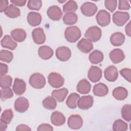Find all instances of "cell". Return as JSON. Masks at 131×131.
I'll use <instances>...</instances> for the list:
<instances>
[{
	"mask_svg": "<svg viewBox=\"0 0 131 131\" xmlns=\"http://www.w3.org/2000/svg\"><path fill=\"white\" fill-rule=\"evenodd\" d=\"M64 37L68 42H75L81 37L80 30L77 26L68 27L65 30Z\"/></svg>",
	"mask_w": 131,
	"mask_h": 131,
	"instance_id": "1",
	"label": "cell"
},
{
	"mask_svg": "<svg viewBox=\"0 0 131 131\" xmlns=\"http://www.w3.org/2000/svg\"><path fill=\"white\" fill-rule=\"evenodd\" d=\"M29 83L34 88L40 89L46 85V79L43 75L39 73L32 74L29 78Z\"/></svg>",
	"mask_w": 131,
	"mask_h": 131,
	"instance_id": "2",
	"label": "cell"
},
{
	"mask_svg": "<svg viewBox=\"0 0 131 131\" xmlns=\"http://www.w3.org/2000/svg\"><path fill=\"white\" fill-rule=\"evenodd\" d=\"M101 30L96 26L89 27L84 34V37L93 42L98 41L101 38Z\"/></svg>",
	"mask_w": 131,
	"mask_h": 131,
	"instance_id": "3",
	"label": "cell"
},
{
	"mask_svg": "<svg viewBox=\"0 0 131 131\" xmlns=\"http://www.w3.org/2000/svg\"><path fill=\"white\" fill-rule=\"evenodd\" d=\"M113 21L117 26H123L129 19V14L126 12L116 11L113 14Z\"/></svg>",
	"mask_w": 131,
	"mask_h": 131,
	"instance_id": "4",
	"label": "cell"
},
{
	"mask_svg": "<svg viewBox=\"0 0 131 131\" xmlns=\"http://www.w3.org/2000/svg\"><path fill=\"white\" fill-rule=\"evenodd\" d=\"M48 79L50 85L54 88L61 87L63 85L64 82L63 77L60 74L56 72L51 73L49 75Z\"/></svg>",
	"mask_w": 131,
	"mask_h": 131,
	"instance_id": "5",
	"label": "cell"
},
{
	"mask_svg": "<svg viewBox=\"0 0 131 131\" xmlns=\"http://www.w3.org/2000/svg\"><path fill=\"white\" fill-rule=\"evenodd\" d=\"M97 23L101 27L107 26L111 21V15L109 12L105 10H100L96 16Z\"/></svg>",
	"mask_w": 131,
	"mask_h": 131,
	"instance_id": "6",
	"label": "cell"
},
{
	"mask_svg": "<svg viewBox=\"0 0 131 131\" xmlns=\"http://www.w3.org/2000/svg\"><path fill=\"white\" fill-rule=\"evenodd\" d=\"M97 7L95 4L89 2L83 3L80 7L82 13L88 17L93 16L97 12Z\"/></svg>",
	"mask_w": 131,
	"mask_h": 131,
	"instance_id": "7",
	"label": "cell"
},
{
	"mask_svg": "<svg viewBox=\"0 0 131 131\" xmlns=\"http://www.w3.org/2000/svg\"><path fill=\"white\" fill-rule=\"evenodd\" d=\"M83 125V120L81 117L77 114L70 116L68 120V126L73 129H79Z\"/></svg>",
	"mask_w": 131,
	"mask_h": 131,
	"instance_id": "8",
	"label": "cell"
},
{
	"mask_svg": "<svg viewBox=\"0 0 131 131\" xmlns=\"http://www.w3.org/2000/svg\"><path fill=\"white\" fill-rule=\"evenodd\" d=\"M14 109L18 113L25 112L29 107V102L28 100L24 97H18L15 101Z\"/></svg>",
	"mask_w": 131,
	"mask_h": 131,
	"instance_id": "9",
	"label": "cell"
},
{
	"mask_svg": "<svg viewBox=\"0 0 131 131\" xmlns=\"http://www.w3.org/2000/svg\"><path fill=\"white\" fill-rule=\"evenodd\" d=\"M55 54L57 58L59 60L66 61L70 58L71 56V51L69 48L62 46L56 49Z\"/></svg>",
	"mask_w": 131,
	"mask_h": 131,
	"instance_id": "10",
	"label": "cell"
},
{
	"mask_svg": "<svg viewBox=\"0 0 131 131\" xmlns=\"http://www.w3.org/2000/svg\"><path fill=\"white\" fill-rule=\"evenodd\" d=\"M94 102L93 97L91 95H86L79 98L78 102V107L82 110H86L93 106Z\"/></svg>",
	"mask_w": 131,
	"mask_h": 131,
	"instance_id": "11",
	"label": "cell"
},
{
	"mask_svg": "<svg viewBox=\"0 0 131 131\" xmlns=\"http://www.w3.org/2000/svg\"><path fill=\"white\" fill-rule=\"evenodd\" d=\"M48 17L54 21L59 20L62 16V12L59 7L57 6H50L47 11Z\"/></svg>",
	"mask_w": 131,
	"mask_h": 131,
	"instance_id": "12",
	"label": "cell"
},
{
	"mask_svg": "<svg viewBox=\"0 0 131 131\" xmlns=\"http://www.w3.org/2000/svg\"><path fill=\"white\" fill-rule=\"evenodd\" d=\"M102 77V70L96 66H92L88 73V77L92 82L99 81Z\"/></svg>",
	"mask_w": 131,
	"mask_h": 131,
	"instance_id": "13",
	"label": "cell"
},
{
	"mask_svg": "<svg viewBox=\"0 0 131 131\" xmlns=\"http://www.w3.org/2000/svg\"><path fill=\"white\" fill-rule=\"evenodd\" d=\"M32 36L34 42L37 45H41L45 42L46 35L42 28L40 27L35 28L32 31Z\"/></svg>",
	"mask_w": 131,
	"mask_h": 131,
	"instance_id": "14",
	"label": "cell"
},
{
	"mask_svg": "<svg viewBox=\"0 0 131 131\" xmlns=\"http://www.w3.org/2000/svg\"><path fill=\"white\" fill-rule=\"evenodd\" d=\"M105 79L110 82L116 81L118 77V72L117 68L114 66H110L106 68L104 71Z\"/></svg>",
	"mask_w": 131,
	"mask_h": 131,
	"instance_id": "15",
	"label": "cell"
},
{
	"mask_svg": "<svg viewBox=\"0 0 131 131\" xmlns=\"http://www.w3.org/2000/svg\"><path fill=\"white\" fill-rule=\"evenodd\" d=\"M12 90L16 95H21L26 91V84L23 79L15 78L14 81Z\"/></svg>",
	"mask_w": 131,
	"mask_h": 131,
	"instance_id": "16",
	"label": "cell"
},
{
	"mask_svg": "<svg viewBox=\"0 0 131 131\" xmlns=\"http://www.w3.org/2000/svg\"><path fill=\"white\" fill-rule=\"evenodd\" d=\"M77 47L81 52L84 53H89L93 49L92 41L86 38H82L78 42Z\"/></svg>",
	"mask_w": 131,
	"mask_h": 131,
	"instance_id": "17",
	"label": "cell"
},
{
	"mask_svg": "<svg viewBox=\"0 0 131 131\" xmlns=\"http://www.w3.org/2000/svg\"><path fill=\"white\" fill-rule=\"evenodd\" d=\"M27 21L28 24L32 26L35 27L40 25L42 20L41 14L38 12H30L27 15Z\"/></svg>",
	"mask_w": 131,
	"mask_h": 131,
	"instance_id": "18",
	"label": "cell"
},
{
	"mask_svg": "<svg viewBox=\"0 0 131 131\" xmlns=\"http://www.w3.org/2000/svg\"><path fill=\"white\" fill-rule=\"evenodd\" d=\"M109 57L114 63H118L123 61L125 58L123 52L120 49H115L109 54Z\"/></svg>",
	"mask_w": 131,
	"mask_h": 131,
	"instance_id": "19",
	"label": "cell"
},
{
	"mask_svg": "<svg viewBox=\"0 0 131 131\" xmlns=\"http://www.w3.org/2000/svg\"><path fill=\"white\" fill-rule=\"evenodd\" d=\"M51 121L53 125L55 126H61L64 124L66 118L62 113L58 111H55L52 113Z\"/></svg>",
	"mask_w": 131,
	"mask_h": 131,
	"instance_id": "20",
	"label": "cell"
},
{
	"mask_svg": "<svg viewBox=\"0 0 131 131\" xmlns=\"http://www.w3.org/2000/svg\"><path fill=\"white\" fill-rule=\"evenodd\" d=\"M12 38H13L9 35H5L1 41L2 47L11 50H14L17 47V44Z\"/></svg>",
	"mask_w": 131,
	"mask_h": 131,
	"instance_id": "21",
	"label": "cell"
},
{
	"mask_svg": "<svg viewBox=\"0 0 131 131\" xmlns=\"http://www.w3.org/2000/svg\"><path fill=\"white\" fill-rule=\"evenodd\" d=\"M39 56L42 59L48 60L51 58L53 55V50L49 46H42L38 50Z\"/></svg>",
	"mask_w": 131,
	"mask_h": 131,
	"instance_id": "22",
	"label": "cell"
},
{
	"mask_svg": "<svg viewBox=\"0 0 131 131\" xmlns=\"http://www.w3.org/2000/svg\"><path fill=\"white\" fill-rule=\"evenodd\" d=\"M93 92L96 96L103 97L108 94V89L105 84L98 83L94 86Z\"/></svg>",
	"mask_w": 131,
	"mask_h": 131,
	"instance_id": "23",
	"label": "cell"
},
{
	"mask_svg": "<svg viewBox=\"0 0 131 131\" xmlns=\"http://www.w3.org/2000/svg\"><path fill=\"white\" fill-rule=\"evenodd\" d=\"M10 33L13 39L18 42L24 41L27 37L26 31L20 28H17L12 30Z\"/></svg>",
	"mask_w": 131,
	"mask_h": 131,
	"instance_id": "24",
	"label": "cell"
},
{
	"mask_svg": "<svg viewBox=\"0 0 131 131\" xmlns=\"http://www.w3.org/2000/svg\"><path fill=\"white\" fill-rule=\"evenodd\" d=\"M91 89V85L86 79L80 80L77 85V91L81 94H88L90 92Z\"/></svg>",
	"mask_w": 131,
	"mask_h": 131,
	"instance_id": "25",
	"label": "cell"
},
{
	"mask_svg": "<svg viewBox=\"0 0 131 131\" xmlns=\"http://www.w3.org/2000/svg\"><path fill=\"white\" fill-rule=\"evenodd\" d=\"M112 95L116 99L118 100H123L128 96V91L125 88L119 86L113 90Z\"/></svg>",
	"mask_w": 131,
	"mask_h": 131,
	"instance_id": "26",
	"label": "cell"
},
{
	"mask_svg": "<svg viewBox=\"0 0 131 131\" xmlns=\"http://www.w3.org/2000/svg\"><path fill=\"white\" fill-rule=\"evenodd\" d=\"M68 94V90L66 88H62L59 90H55L52 92V96L58 102H63Z\"/></svg>",
	"mask_w": 131,
	"mask_h": 131,
	"instance_id": "27",
	"label": "cell"
},
{
	"mask_svg": "<svg viewBox=\"0 0 131 131\" xmlns=\"http://www.w3.org/2000/svg\"><path fill=\"white\" fill-rule=\"evenodd\" d=\"M125 41V36L121 32H117L113 33L110 37V41L114 46H120L123 44Z\"/></svg>",
	"mask_w": 131,
	"mask_h": 131,
	"instance_id": "28",
	"label": "cell"
},
{
	"mask_svg": "<svg viewBox=\"0 0 131 131\" xmlns=\"http://www.w3.org/2000/svg\"><path fill=\"white\" fill-rule=\"evenodd\" d=\"M104 56L102 52L97 50L93 51L89 56V59L93 64H98L101 62Z\"/></svg>",
	"mask_w": 131,
	"mask_h": 131,
	"instance_id": "29",
	"label": "cell"
},
{
	"mask_svg": "<svg viewBox=\"0 0 131 131\" xmlns=\"http://www.w3.org/2000/svg\"><path fill=\"white\" fill-rule=\"evenodd\" d=\"M79 98L80 95L76 93H72L70 94L66 101V104L68 107L71 109L76 108Z\"/></svg>",
	"mask_w": 131,
	"mask_h": 131,
	"instance_id": "30",
	"label": "cell"
},
{
	"mask_svg": "<svg viewBox=\"0 0 131 131\" xmlns=\"http://www.w3.org/2000/svg\"><path fill=\"white\" fill-rule=\"evenodd\" d=\"M4 12L8 17L12 18L18 17L20 15L19 9L13 5H10Z\"/></svg>",
	"mask_w": 131,
	"mask_h": 131,
	"instance_id": "31",
	"label": "cell"
},
{
	"mask_svg": "<svg viewBox=\"0 0 131 131\" xmlns=\"http://www.w3.org/2000/svg\"><path fill=\"white\" fill-rule=\"evenodd\" d=\"M42 104L46 109L53 110L56 107L57 102L56 100L52 96H48L42 100Z\"/></svg>",
	"mask_w": 131,
	"mask_h": 131,
	"instance_id": "32",
	"label": "cell"
},
{
	"mask_svg": "<svg viewBox=\"0 0 131 131\" xmlns=\"http://www.w3.org/2000/svg\"><path fill=\"white\" fill-rule=\"evenodd\" d=\"M78 16L74 12L66 13L63 17V21L67 25H72L77 23Z\"/></svg>",
	"mask_w": 131,
	"mask_h": 131,
	"instance_id": "33",
	"label": "cell"
},
{
	"mask_svg": "<svg viewBox=\"0 0 131 131\" xmlns=\"http://www.w3.org/2000/svg\"><path fill=\"white\" fill-rule=\"evenodd\" d=\"M121 116L123 119L127 122L131 120V105L129 104L124 105L121 108Z\"/></svg>",
	"mask_w": 131,
	"mask_h": 131,
	"instance_id": "34",
	"label": "cell"
},
{
	"mask_svg": "<svg viewBox=\"0 0 131 131\" xmlns=\"http://www.w3.org/2000/svg\"><path fill=\"white\" fill-rule=\"evenodd\" d=\"M78 8L76 2L74 1H69L63 6V12L70 13L75 12Z\"/></svg>",
	"mask_w": 131,
	"mask_h": 131,
	"instance_id": "35",
	"label": "cell"
},
{
	"mask_svg": "<svg viewBox=\"0 0 131 131\" xmlns=\"http://www.w3.org/2000/svg\"><path fill=\"white\" fill-rule=\"evenodd\" d=\"M128 129V124L121 119L116 120L113 123V129L115 131H125Z\"/></svg>",
	"mask_w": 131,
	"mask_h": 131,
	"instance_id": "36",
	"label": "cell"
},
{
	"mask_svg": "<svg viewBox=\"0 0 131 131\" xmlns=\"http://www.w3.org/2000/svg\"><path fill=\"white\" fill-rule=\"evenodd\" d=\"M13 117V113L11 109L9 108L5 110L2 114L1 117V120L9 124L12 121Z\"/></svg>",
	"mask_w": 131,
	"mask_h": 131,
	"instance_id": "37",
	"label": "cell"
},
{
	"mask_svg": "<svg viewBox=\"0 0 131 131\" xmlns=\"http://www.w3.org/2000/svg\"><path fill=\"white\" fill-rule=\"evenodd\" d=\"M13 55L10 51L2 50L0 52V59L2 61L10 63L13 59Z\"/></svg>",
	"mask_w": 131,
	"mask_h": 131,
	"instance_id": "38",
	"label": "cell"
},
{
	"mask_svg": "<svg viewBox=\"0 0 131 131\" xmlns=\"http://www.w3.org/2000/svg\"><path fill=\"white\" fill-rule=\"evenodd\" d=\"M12 78L9 75L1 76L0 85L2 88H9L11 86Z\"/></svg>",
	"mask_w": 131,
	"mask_h": 131,
	"instance_id": "39",
	"label": "cell"
},
{
	"mask_svg": "<svg viewBox=\"0 0 131 131\" xmlns=\"http://www.w3.org/2000/svg\"><path fill=\"white\" fill-rule=\"evenodd\" d=\"M42 6V1L40 0H29L28 2L27 7L30 10L38 11Z\"/></svg>",
	"mask_w": 131,
	"mask_h": 131,
	"instance_id": "40",
	"label": "cell"
},
{
	"mask_svg": "<svg viewBox=\"0 0 131 131\" xmlns=\"http://www.w3.org/2000/svg\"><path fill=\"white\" fill-rule=\"evenodd\" d=\"M13 96L12 90L10 88H2L1 90V99L5 101Z\"/></svg>",
	"mask_w": 131,
	"mask_h": 131,
	"instance_id": "41",
	"label": "cell"
},
{
	"mask_svg": "<svg viewBox=\"0 0 131 131\" xmlns=\"http://www.w3.org/2000/svg\"><path fill=\"white\" fill-rule=\"evenodd\" d=\"M104 5L107 10L111 12H113L116 8L117 1L116 0H106L104 1Z\"/></svg>",
	"mask_w": 131,
	"mask_h": 131,
	"instance_id": "42",
	"label": "cell"
},
{
	"mask_svg": "<svg viewBox=\"0 0 131 131\" xmlns=\"http://www.w3.org/2000/svg\"><path fill=\"white\" fill-rule=\"evenodd\" d=\"M121 76L129 82H131V70L129 68H124L120 70Z\"/></svg>",
	"mask_w": 131,
	"mask_h": 131,
	"instance_id": "43",
	"label": "cell"
},
{
	"mask_svg": "<svg viewBox=\"0 0 131 131\" xmlns=\"http://www.w3.org/2000/svg\"><path fill=\"white\" fill-rule=\"evenodd\" d=\"M130 8V5L128 1L125 0L119 1L118 9L122 10H127Z\"/></svg>",
	"mask_w": 131,
	"mask_h": 131,
	"instance_id": "44",
	"label": "cell"
},
{
	"mask_svg": "<svg viewBox=\"0 0 131 131\" xmlns=\"http://www.w3.org/2000/svg\"><path fill=\"white\" fill-rule=\"evenodd\" d=\"M38 131H45V130H53V127L49 124H41L39 125L37 128Z\"/></svg>",
	"mask_w": 131,
	"mask_h": 131,
	"instance_id": "45",
	"label": "cell"
},
{
	"mask_svg": "<svg viewBox=\"0 0 131 131\" xmlns=\"http://www.w3.org/2000/svg\"><path fill=\"white\" fill-rule=\"evenodd\" d=\"M0 75L1 76L5 75L8 71V67L6 64L1 62L0 63Z\"/></svg>",
	"mask_w": 131,
	"mask_h": 131,
	"instance_id": "46",
	"label": "cell"
},
{
	"mask_svg": "<svg viewBox=\"0 0 131 131\" xmlns=\"http://www.w3.org/2000/svg\"><path fill=\"white\" fill-rule=\"evenodd\" d=\"M9 2L7 0H1L0 1V12L1 13L5 12L6 9L8 8Z\"/></svg>",
	"mask_w": 131,
	"mask_h": 131,
	"instance_id": "47",
	"label": "cell"
},
{
	"mask_svg": "<svg viewBox=\"0 0 131 131\" xmlns=\"http://www.w3.org/2000/svg\"><path fill=\"white\" fill-rule=\"evenodd\" d=\"M10 2L13 4V5L22 7L25 5L27 1L26 0H11Z\"/></svg>",
	"mask_w": 131,
	"mask_h": 131,
	"instance_id": "48",
	"label": "cell"
},
{
	"mask_svg": "<svg viewBox=\"0 0 131 131\" xmlns=\"http://www.w3.org/2000/svg\"><path fill=\"white\" fill-rule=\"evenodd\" d=\"M31 129L27 125L25 124H20L17 126L16 128V130H31Z\"/></svg>",
	"mask_w": 131,
	"mask_h": 131,
	"instance_id": "49",
	"label": "cell"
},
{
	"mask_svg": "<svg viewBox=\"0 0 131 131\" xmlns=\"http://www.w3.org/2000/svg\"><path fill=\"white\" fill-rule=\"evenodd\" d=\"M125 31L127 35L129 37L131 36V31H130V21H129L125 27Z\"/></svg>",
	"mask_w": 131,
	"mask_h": 131,
	"instance_id": "50",
	"label": "cell"
},
{
	"mask_svg": "<svg viewBox=\"0 0 131 131\" xmlns=\"http://www.w3.org/2000/svg\"><path fill=\"white\" fill-rule=\"evenodd\" d=\"M0 129L2 131H4L7 128V124L4 122L2 120H0Z\"/></svg>",
	"mask_w": 131,
	"mask_h": 131,
	"instance_id": "51",
	"label": "cell"
}]
</instances>
